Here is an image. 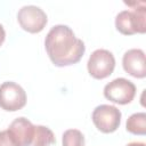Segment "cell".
I'll use <instances>...</instances> for the list:
<instances>
[{"instance_id": "cell-8", "label": "cell", "mask_w": 146, "mask_h": 146, "mask_svg": "<svg viewBox=\"0 0 146 146\" xmlns=\"http://www.w3.org/2000/svg\"><path fill=\"white\" fill-rule=\"evenodd\" d=\"M122 67L129 75L144 79L146 76L145 52L139 48H132L124 52L122 57Z\"/></svg>"}, {"instance_id": "cell-7", "label": "cell", "mask_w": 146, "mask_h": 146, "mask_svg": "<svg viewBox=\"0 0 146 146\" xmlns=\"http://www.w3.org/2000/svg\"><path fill=\"white\" fill-rule=\"evenodd\" d=\"M17 22L19 26L29 33H40L48 23L47 14L38 6H23L17 13Z\"/></svg>"}, {"instance_id": "cell-6", "label": "cell", "mask_w": 146, "mask_h": 146, "mask_svg": "<svg viewBox=\"0 0 146 146\" xmlns=\"http://www.w3.org/2000/svg\"><path fill=\"white\" fill-rule=\"evenodd\" d=\"M27 102V96L22 86L14 81H6L0 84V108L6 112L22 110Z\"/></svg>"}, {"instance_id": "cell-5", "label": "cell", "mask_w": 146, "mask_h": 146, "mask_svg": "<svg viewBox=\"0 0 146 146\" xmlns=\"http://www.w3.org/2000/svg\"><path fill=\"white\" fill-rule=\"evenodd\" d=\"M136 86L125 78H116L104 87V97L115 104H130L136 96Z\"/></svg>"}, {"instance_id": "cell-4", "label": "cell", "mask_w": 146, "mask_h": 146, "mask_svg": "<svg viewBox=\"0 0 146 146\" xmlns=\"http://www.w3.org/2000/svg\"><path fill=\"white\" fill-rule=\"evenodd\" d=\"M115 68V57L107 49H96L87 62V70L91 78L103 80L108 78Z\"/></svg>"}, {"instance_id": "cell-9", "label": "cell", "mask_w": 146, "mask_h": 146, "mask_svg": "<svg viewBox=\"0 0 146 146\" xmlns=\"http://www.w3.org/2000/svg\"><path fill=\"white\" fill-rule=\"evenodd\" d=\"M18 146H30L34 136V124L24 116L16 117L7 129Z\"/></svg>"}, {"instance_id": "cell-3", "label": "cell", "mask_w": 146, "mask_h": 146, "mask_svg": "<svg viewBox=\"0 0 146 146\" xmlns=\"http://www.w3.org/2000/svg\"><path fill=\"white\" fill-rule=\"evenodd\" d=\"M122 113L113 105L102 104L95 107L91 114V120L98 131L103 133H112L117 130L121 124Z\"/></svg>"}, {"instance_id": "cell-1", "label": "cell", "mask_w": 146, "mask_h": 146, "mask_svg": "<svg viewBox=\"0 0 146 146\" xmlns=\"http://www.w3.org/2000/svg\"><path fill=\"white\" fill-rule=\"evenodd\" d=\"M44 48L51 63L58 67L79 63L86 51L84 42L64 24L55 25L49 30L44 39Z\"/></svg>"}, {"instance_id": "cell-11", "label": "cell", "mask_w": 146, "mask_h": 146, "mask_svg": "<svg viewBox=\"0 0 146 146\" xmlns=\"http://www.w3.org/2000/svg\"><path fill=\"white\" fill-rule=\"evenodd\" d=\"M125 130L132 135L144 136L146 133V113L137 112L131 114L127 119Z\"/></svg>"}, {"instance_id": "cell-10", "label": "cell", "mask_w": 146, "mask_h": 146, "mask_svg": "<svg viewBox=\"0 0 146 146\" xmlns=\"http://www.w3.org/2000/svg\"><path fill=\"white\" fill-rule=\"evenodd\" d=\"M56 144V137L52 130L46 125H34V136L32 146H54Z\"/></svg>"}, {"instance_id": "cell-14", "label": "cell", "mask_w": 146, "mask_h": 146, "mask_svg": "<svg viewBox=\"0 0 146 146\" xmlns=\"http://www.w3.org/2000/svg\"><path fill=\"white\" fill-rule=\"evenodd\" d=\"M5 39H6V31H5L3 25L0 24V47H1L2 43L5 42Z\"/></svg>"}, {"instance_id": "cell-2", "label": "cell", "mask_w": 146, "mask_h": 146, "mask_svg": "<svg viewBox=\"0 0 146 146\" xmlns=\"http://www.w3.org/2000/svg\"><path fill=\"white\" fill-rule=\"evenodd\" d=\"M131 7V10H122L115 17L116 30L124 35H132L136 33L146 32V2L132 1L124 2Z\"/></svg>"}, {"instance_id": "cell-15", "label": "cell", "mask_w": 146, "mask_h": 146, "mask_svg": "<svg viewBox=\"0 0 146 146\" xmlns=\"http://www.w3.org/2000/svg\"><path fill=\"white\" fill-rule=\"evenodd\" d=\"M125 146H145V143H143V141H131V143L127 144Z\"/></svg>"}, {"instance_id": "cell-12", "label": "cell", "mask_w": 146, "mask_h": 146, "mask_svg": "<svg viewBox=\"0 0 146 146\" xmlns=\"http://www.w3.org/2000/svg\"><path fill=\"white\" fill-rule=\"evenodd\" d=\"M63 146H86L83 133L79 129H67L62 136Z\"/></svg>"}, {"instance_id": "cell-13", "label": "cell", "mask_w": 146, "mask_h": 146, "mask_svg": "<svg viewBox=\"0 0 146 146\" xmlns=\"http://www.w3.org/2000/svg\"><path fill=\"white\" fill-rule=\"evenodd\" d=\"M0 146H18L8 130L0 131Z\"/></svg>"}]
</instances>
